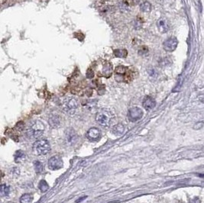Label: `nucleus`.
Masks as SVG:
<instances>
[{"label":"nucleus","instance_id":"obj_14","mask_svg":"<svg viewBox=\"0 0 204 203\" xmlns=\"http://www.w3.org/2000/svg\"><path fill=\"white\" fill-rule=\"evenodd\" d=\"M25 157H26L25 153L23 152L22 150H17L14 154V160H15L16 163L22 162L23 161L25 160Z\"/></svg>","mask_w":204,"mask_h":203},{"label":"nucleus","instance_id":"obj_8","mask_svg":"<svg viewBox=\"0 0 204 203\" xmlns=\"http://www.w3.org/2000/svg\"><path fill=\"white\" fill-rule=\"evenodd\" d=\"M86 137L89 141H97L101 138V132L97 127H92L87 131Z\"/></svg>","mask_w":204,"mask_h":203},{"label":"nucleus","instance_id":"obj_12","mask_svg":"<svg viewBox=\"0 0 204 203\" xmlns=\"http://www.w3.org/2000/svg\"><path fill=\"white\" fill-rule=\"evenodd\" d=\"M102 76H105V77H109V76H111L112 74V65L111 63H109L108 62H105L104 65L102 66Z\"/></svg>","mask_w":204,"mask_h":203},{"label":"nucleus","instance_id":"obj_23","mask_svg":"<svg viewBox=\"0 0 204 203\" xmlns=\"http://www.w3.org/2000/svg\"><path fill=\"white\" fill-rule=\"evenodd\" d=\"M94 76V73L91 69H87V77L88 79H92Z\"/></svg>","mask_w":204,"mask_h":203},{"label":"nucleus","instance_id":"obj_1","mask_svg":"<svg viewBox=\"0 0 204 203\" xmlns=\"http://www.w3.org/2000/svg\"><path fill=\"white\" fill-rule=\"evenodd\" d=\"M33 151L38 156L47 155L51 151V145L48 141L45 139H41L33 145Z\"/></svg>","mask_w":204,"mask_h":203},{"label":"nucleus","instance_id":"obj_28","mask_svg":"<svg viewBox=\"0 0 204 203\" xmlns=\"http://www.w3.org/2000/svg\"><path fill=\"white\" fill-rule=\"evenodd\" d=\"M9 203H15V202H9Z\"/></svg>","mask_w":204,"mask_h":203},{"label":"nucleus","instance_id":"obj_4","mask_svg":"<svg viewBox=\"0 0 204 203\" xmlns=\"http://www.w3.org/2000/svg\"><path fill=\"white\" fill-rule=\"evenodd\" d=\"M78 106V103L74 98H66L62 104L63 109L68 113H73Z\"/></svg>","mask_w":204,"mask_h":203},{"label":"nucleus","instance_id":"obj_27","mask_svg":"<svg viewBox=\"0 0 204 203\" xmlns=\"http://www.w3.org/2000/svg\"><path fill=\"white\" fill-rule=\"evenodd\" d=\"M87 199V196H83V198H81V199H79L78 200H77V201H76V202H81L82 200H83V199Z\"/></svg>","mask_w":204,"mask_h":203},{"label":"nucleus","instance_id":"obj_17","mask_svg":"<svg viewBox=\"0 0 204 203\" xmlns=\"http://www.w3.org/2000/svg\"><path fill=\"white\" fill-rule=\"evenodd\" d=\"M32 200H33L32 195L29 194V193H25L21 196L20 203H31Z\"/></svg>","mask_w":204,"mask_h":203},{"label":"nucleus","instance_id":"obj_21","mask_svg":"<svg viewBox=\"0 0 204 203\" xmlns=\"http://www.w3.org/2000/svg\"><path fill=\"white\" fill-rule=\"evenodd\" d=\"M38 187H39L41 191L43 192H47V191L49 190L48 184H47V183L45 180H44V179L40 181V183L38 184Z\"/></svg>","mask_w":204,"mask_h":203},{"label":"nucleus","instance_id":"obj_24","mask_svg":"<svg viewBox=\"0 0 204 203\" xmlns=\"http://www.w3.org/2000/svg\"><path fill=\"white\" fill-rule=\"evenodd\" d=\"M204 123L203 122H199V123H197L194 126H193V129L195 130H200L203 127V126Z\"/></svg>","mask_w":204,"mask_h":203},{"label":"nucleus","instance_id":"obj_22","mask_svg":"<svg viewBox=\"0 0 204 203\" xmlns=\"http://www.w3.org/2000/svg\"><path fill=\"white\" fill-rule=\"evenodd\" d=\"M126 67L124 66H119V67L115 69V74L117 75H124L126 73Z\"/></svg>","mask_w":204,"mask_h":203},{"label":"nucleus","instance_id":"obj_15","mask_svg":"<svg viewBox=\"0 0 204 203\" xmlns=\"http://www.w3.org/2000/svg\"><path fill=\"white\" fill-rule=\"evenodd\" d=\"M125 127L122 124H118V125H115L113 128V132L115 135H121V134L124 132Z\"/></svg>","mask_w":204,"mask_h":203},{"label":"nucleus","instance_id":"obj_7","mask_svg":"<svg viewBox=\"0 0 204 203\" xmlns=\"http://www.w3.org/2000/svg\"><path fill=\"white\" fill-rule=\"evenodd\" d=\"M178 45V39L174 38V37H171V38H167V40H164V44H163V47H164V49L166 51L173 52L174 51H175Z\"/></svg>","mask_w":204,"mask_h":203},{"label":"nucleus","instance_id":"obj_25","mask_svg":"<svg viewBox=\"0 0 204 203\" xmlns=\"http://www.w3.org/2000/svg\"><path fill=\"white\" fill-rule=\"evenodd\" d=\"M142 51H139V54H140V55H143V54H148V48L147 47H144L143 48H142Z\"/></svg>","mask_w":204,"mask_h":203},{"label":"nucleus","instance_id":"obj_13","mask_svg":"<svg viewBox=\"0 0 204 203\" xmlns=\"http://www.w3.org/2000/svg\"><path fill=\"white\" fill-rule=\"evenodd\" d=\"M48 122L51 127H57L60 125V118L57 115H51L49 118Z\"/></svg>","mask_w":204,"mask_h":203},{"label":"nucleus","instance_id":"obj_11","mask_svg":"<svg viewBox=\"0 0 204 203\" xmlns=\"http://www.w3.org/2000/svg\"><path fill=\"white\" fill-rule=\"evenodd\" d=\"M142 105L145 109L149 111L155 108L156 105V102L151 96H145L142 102Z\"/></svg>","mask_w":204,"mask_h":203},{"label":"nucleus","instance_id":"obj_3","mask_svg":"<svg viewBox=\"0 0 204 203\" xmlns=\"http://www.w3.org/2000/svg\"><path fill=\"white\" fill-rule=\"evenodd\" d=\"M113 119V115L106 110H102L96 115V121L103 127H108Z\"/></svg>","mask_w":204,"mask_h":203},{"label":"nucleus","instance_id":"obj_20","mask_svg":"<svg viewBox=\"0 0 204 203\" xmlns=\"http://www.w3.org/2000/svg\"><path fill=\"white\" fill-rule=\"evenodd\" d=\"M10 192V187L6 184H2L1 185V195L2 196H8Z\"/></svg>","mask_w":204,"mask_h":203},{"label":"nucleus","instance_id":"obj_9","mask_svg":"<svg viewBox=\"0 0 204 203\" xmlns=\"http://www.w3.org/2000/svg\"><path fill=\"white\" fill-rule=\"evenodd\" d=\"M157 27L161 33H167L169 31L170 25H169L168 21L164 18H161L158 19L157 22Z\"/></svg>","mask_w":204,"mask_h":203},{"label":"nucleus","instance_id":"obj_5","mask_svg":"<svg viewBox=\"0 0 204 203\" xmlns=\"http://www.w3.org/2000/svg\"><path fill=\"white\" fill-rule=\"evenodd\" d=\"M47 165H48L49 169L52 170H58L63 167L64 163H63L62 158L60 156L56 155L49 159Z\"/></svg>","mask_w":204,"mask_h":203},{"label":"nucleus","instance_id":"obj_16","mask_svg":"<svg viewBox=\"0 0 204 203\" xmlns=\"http://www.w3.org/2000/svg\"><path fill=\"white\" fill-rule=\"evenodd\" d=\"M140 9L143 12H150L151 11V5L149 2H143L140 5Z\"/></svg>","mask_w":204,"mask_h":203},{"label":"nucleus","instance_id":"obj_6","mask_svg":"<svg viewBox=\"0 0 204 203\" xmlns=\"http://www.w3.org/2000/svg\"><path fill=\"white\" fill-rule=\"evenodd\" d=\"M142 116H143V112L138 107L131 108L128 112V118L132 122L140 120L142 118Z\"/></svg>","mask_w":204,"mask_h":203},{"label":"nucleus","instance_id":"obj_18","mask_svg":"<svg viewBox=\"0 0 204 203\" xmlns=\"http://www.w3.org/2000/svg\"><path fill=\"white\" fill-rule=\"evenodd\" d=\"M114 54H115V56L117 57L124 58L127 57L128 52H127V51L125 49H117L114 51Z\"/></svg>","mask_w":204,"mask_h":203},{"label":"nucleus","instance_id":"obj_19","mask_svg":"<svg viewBox=\"0 0 204 203\" xmlns=\"http://www.w3.org/2000/svg\"><path fill=\"white\" fill-rule=\"evenodd\" d=\"M34 166H35V169L37 173H41L44 171V165L41 163L40 161H35L34 162Z\"/></svg>","mask_w":204,"mask_h":203},{"label":"nucleus","instance_id":"obj_26","mask_svg":"<svg viewBox=\"0 0 204 203\" xmlns=\"http://www.w3.org/2000/svg\"><path fill=\"white\" fill-rule=\"evenodd\" d=\"M193 203H200V199H199V198H197H197H195V199H193Z\"/></svg>","mask_w":204,"mask_h":203},{"label":"nucleus","instance_id":"obj_2","mask_svg":"<svg viewBox=\"0 0 204 203\" xmlns=\"http://www.w3.org/2000/svg\"><path fill=\"white\" fill-rule=\"evenodd\" d=\"M45 132V125L40 121H35L28 130V135L32 138H40Z\"/></svg>","mask_w":204,"mask_h":203},{"label":"nucleus","instance_id":"obj_10","mask_svg":"<svg viewBox=\"0 0 204 203\" xmlns=\"http://www.w3.org/2000/svg\"><path fill=\"white\" fill-rule=\"evenodd\" d=\"M66 141L70 145H73L77 141V134L73 129H67L66 132Z\"/></svg>","mask_w":204,"mask_h":203}]
</instances>
